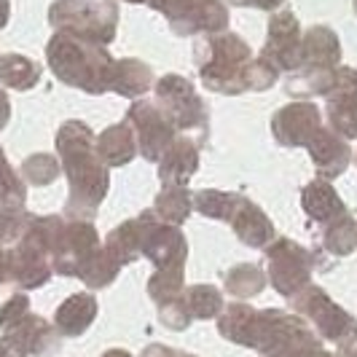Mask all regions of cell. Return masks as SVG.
Wrapping results in <instances>:
<instances>
[{"instance_id": "1", "label": "cell", "mask_w": 357, "mask_h": 357, "mask_svg": "<svg viewBox=\"0 0 357 357\" xmlns=\"http://www.w3.org/2000/svg\"><path fill=\"white\" fill-rule=\"evenodd\" d=\"M56 156L70 183L65 218L91 220L110 188V172L97 153V135L91 126L78 119L65 121L56 132Z\"/></svg>"}, {"instance_id": "2", "label": "cell", "mask_w": 357, "mask_h": 357, "mask_svg": "<svg viewBox=\"0 0 357 357\" xmlns=\"http://www.w3.org/2000/svg\"><path fill=\"white\" fill-rule=\"evenodd\" d=\"M46 59L52 73L73 89H81L86 94H105L110 91V70L113 56L105 46L86 43L81 38L54 33L46 46Z\"/></svg>"}, {"instance_id": "3", "label": "cell", "mask_w": 357, "mask_h": 357, "mask_svg": "<svg viewBox=\"0 0 357 357\" xmlns=\"http://www.w3.org/2000/svg\"><path fill=\"white\" fill-rule=\"evenodd\" d=\"M199 78L202 84L215 94L236 97L248 91L245 73L252 62V52L245 38L236 33H218V36H202L194 46Z\"/></svg>"}, {"instance_id": "4", "label": "cell", "mask_w": 357, "mask_h": 357, "mask_svg": "<svg viewBox=\"0 0 357 357\" xmlns=\"http://www.w3.org/2000/svg\"><path fill=\"white\" fill-rule=\"evenodd\" d=\"M248 349L261 352V357H312L322 349V339L301 314L285 309H255Z\"/></svg>"}, {"instance_id": "5", "label": "cell", "mask_w": 357, "mask_h": 357, "mask_svg": "<svg viewBox=\"0 0 357 357\" xmlns=\"http://www.w3.org/2000/svg\"><path fill=\"white\" fill-rule=\"evenodd\" d=\"M54 33L107 46L116 38L119 6L116 0H56L49 8Z\"/></svg>"}, {"instance_id": "6", "label": "cell", "mask_w": 357, "mask_h": 357, "mask_svg": "<svg viewBox=\"0 0 357 357\" xmlns=\"http://www.w3.org/2000/svg\"><path fill=\"white\" fill-rule=\"evenodd\" d=\"M156 89V105L169 119V124L178 132H197L199 143L207 140L210 132V107L199 97L197 86L178 73H169L153 84Z\"/></svg>"}, {"instance_id": "7", "label": "cell", "mask_w": 357, "mask_h": 357, "mask_svg": "<svg viewBox=\"0 0 357 357\" xmlns=\"http://www.w3.org/2000/svg\"><path fill=\"white\" fill-rule=\"evenodd\" d=\"M287 301H290L296 314H301L312 325V331L322 341H331L341 349L344 344H349L357 336V320L344 306L336 304L320 285L309 282L304 290H298Z\"/></svg>"}, {"instance_id": "8", "label": "cell", "mask_w": 357, "mask_h": 357, "mask_svg": "<svg viewBox=\"0 0 357 357\" xmlns=\"http://www.w3.org/2000/svg\"><path fill=\"white\" fill-rule=\"evenodd\" d=\"M148 6L164 14L175 36H218L229 30V8L223 0H148Z\"/></svg>"}, {"instance_id": "9", "label": "cell", "mask_w": 357, "mask_h": 357, "mask_svg": "<svg viewBox=\"0 0 357 357\" xmlns=\"http://www.w3.org/2000/svg\"><path fill=\"white\" fill-rule=\"evenodd\" d=\"M317 255L320 252L306 250L304 245H298V242H293L287 236H277L266 248V280L280 296L290 298V296H296L298 290H304L312 282L314 268L320 266Z\"/></svg>"}, {"instance_id": "10", "label": "cell", "mask_w": 357, "mask_h": 357, "mask_svg": "<svg viewBox=\"0 0 357 357\" xmlns=\"http://www.w3.org/2000/svg\"><path fill=\"white\" fill-rule=\"evenodd\" d=\"M126 124L135 132L137 153H143V159L153 161V164H159V159L167 153V148L178 137V129L161 113L156 100H145V97L135 100L126 110Z\"/></svg>"}, {"instance_id": "11", "label": "cell", "mask_w": 357, "mask_h": 357, "mask_svg": "<svg viewBox=\"0 0 357 357\" xmlns=\"http://www.w3.org/2000/svg\"><path fill=\"white\" fill-rule=\"evenodd\" d=\"M102 250L100 234L91 226V220H70L65 218L62 234L54 245L52 266L59 277H81V271L89 266V261Z\"/></svg>"}, {"instance_id": "12", "label": "cell", "mask_w": 357, "mask_h": 357, "mask_svg": "<svg viewBox=\"0 0 357 357\" xmlns=\"http://www.w3.org/2000/svg\"><path fill=\"white\" fill-rule=\"evenodd\" d=\"M301 22L293 11H277L268 19L266 43L261 56L271 62L277 70L296 73L301 65Z\"/></svg>"}, {"instance_id": "13", "label": "cell", "mask_w": 357, "mask_h": 357, "mask_svg": "<svg viewBox=\"0 0 357 357\" xmlns=\"http://www.w3.org/2000/svg\"><path fill=\"white\" fill-rule=\"evenodd\" d=\"M325 110L331 129L347 143L357 140V70L339 65L333 73V86L325 94Z\"/></svg>"}, {"instance_id": "14", "label": "cell", "mask_w": 357, "mask_h": 357, "mask_svg": "<svg viewBox=\"0 0 357 357\" xmlns=\"http://www.w3.org/2000/svg\"><path fill=\"white\" fill-rule=\"evenodd\" d=\"M322 129V113L314 102H290L271 116V135L282 148H301Z\"/></svg>"}, {"instance_id": "15", "label": "cell", "mask_w": 357, "mask_h": 357, "mask_svg": "<svg viewBox=\"0 0 357 357\" xmlns=\"http://www.w3.org/2000/svg\"><path fill=\"white\" fill-rule=\"evenodd\" d=\"M143 255L156 266V271H185V258H188L185 234L178 226L161 223L153 213L143 242Z\"/></svg>"}, {"instance_id": "16", "label": "cell", "mask_w": 357, "mask_h": 357, "mask_svg": "<svg viewBox=\"0 0 357 357\" xmlns=\"http://www.w3.org/2000/svg\"><path fill=\"white\" fill-rule=\"evenodd\" d=\"M3 344L17 357H49L59 349V333L40 314H27L14 328L3 331Z\"/></svg>"}, {"instance_id": "17", "label": "cell", "mask_w": 357, "mask_h": 357, "mask_svg": "<svg viewBox=\"0 0 357 357\" xmlns=\"http://www.w3.org/2000/svg\"><path fill=\"white\" fill-rule=\"evenodd\" d=\"M226 223L239 236V242L252 248V250H266L268 245L277 239L274 223L268 220V215L255 202H250V199L242 197V194L236 199V204H234V210Z\"/></svg>"}, {"instance_id": "18", "label": "cell", "mask_w": 357, "mask_h": 357, "mask_svg": "<svg viewBox=\"0 0 357 357\" xmlns=\"http://www.w3.org/2000/svg\"><path fill=\"white\" fill-rule=\"evenodd\" d=\"M306 148H309V156H312L314 172L320 175V180H333L344 175L349 161H352L349 143L344 137H339L333 129H328V126H322Z\"/></svg>"}, {"instance_id": "19", "label": "cell", "mask_w": 357, "mask_h": 357, "mask_svg": "<svg viewBox=\"0 0 357 357\" xmlns=\"http://www.w3.org/2000/svg\"><path fill=\"white\" fill-rule=\"evenodd\" d=\"M151 220H153V210H143L137 218L124 220L121 226H116V229L105 236V245H102V248H105L107 255H110L121 268L143 255V242H145V234H148Z\"/></svg>"}, {"instance_id": "20", "label": "cell", "mask_w": 357, "mask_h": 357, "mask_svg": "<svg viewBox=\"0 0 357 357\" xmlns=\"http://www.w3.org/2000/svg\"><path fill=\"white\" fill-rule=\"evenodd\" d=\"M341 62V43L339 36L325 27H309L301 38V65L298 70H333Z\"/></svg>"}, {"instance_id": "21", "label": "cell", "mask_w": 357, "mask_h": 357, "mask_svg": "<svg viewBox=\"0 0 357 357\" xmlns=\"http://www.w3.org/2000/svg\"><path fill=\"white\" fill-rule=\"evenodd\" d=\"M199 169V143L178 135L175 143L159 159V180L164 185H188Z\"/></svg>"}, {"instance_id": "22", "label": "cell", "mask_w": 357, "mask_h": 357, "mask_svg": "<svg viewBox=\"0 0 357 357\" xmlns=\"http://www.w3.org/2000/svg\"><path fill=\"white\" fill-rule=\"evenodd\" d=\"M100 304L91 293H73L54 312V328L59 336L78 339L91 328V322L97 320Z\"/></svg>"}, {"instance_id": "23", "label": "cell", "mask_w": 357, "mask_h": 357, "mask_svg": "<svg viewBox=\"0 0 357 357\" xmlns=\"http://www.w3.org/2000/svg\"><path fill=\"white\" fill-rule=\"evenodd\" d=\"M301 207L309 215V220H314L320 226L331 223L341 213H347V204L341 202L339 191L331 185V180H312V183H306L304 191H301Z\"/></svg>"}, {"instance_id": "24", "label": "cell", "mask_w": 357, "mask_h": 357, "mask_svg": "<svg viewBox=\"0 0 357 357\" xmlns=\"http://www.w3.org/2000/svg\"><path fill=\"white\" fill-rule=\"evenodd\" d=\"M153 84H156L153 70L140 59H116L113 62L110 91L129 97V100H140V97H145V91L153 89Z\"/></svg>"}, {"instance_id": "25", "label": "cell", "mask_w": 357, "mask_h": 357, "mask_svg": "<svg viewBox=\"0 0 357 357\" xmlns=\"http://www.w3.org/2000/svg\"><path fill=\"white\" fill-rule=\"evenodd\" d=\"M97 153L105 161V167H126L137 156V140H135L132 126L121 121V124H110L107 129H102L97 137Z\"/></svg>"}, {"instance_id": "26", "label": "cell", "mask_w": 357, "mask_h": 357, "mask_svg": "<svg viewBox=\"0 0 357 357\" xmlns=\"http://www.w3.org/2000/svg\"><path fill=\"white\" fill-rule=\"evenodd\" d=\"M191 210H194V194L188 191V185H164V191L153 199L156 218L161 223H169L178 229L188 220Z\"/></svg>"}, {"instance_id": "27", "label": "cell", "mask_w": 357, "mask_h": 357, "mask_svg": "<svg viewBox=\"0 0 357 357\" xmlns=\"http://www.w3.org/2000/svg\"><path fill=\"white\" fill-rule=\"evenodd\" d=\"M320 248L328 250L331 255H352L357 250V220L349 213H341L333 218L331 223L322 226L320 234Z\"/></svg>"}, {"instance_id": "28", "label": "cell", "mask_w": 357, "mask_h": 357, "mask_svg": "<svg viewBox=\"0 0 357 357\" xmlns=\"http://www.w3.org/2000/svg\"><path fill=\"white\" fill-rule=\"evenodd\" d=\"M40 81V65L24 54H6L0 56V84L8 89L27 91Z\"/></svg>"}, {"instance_id": "29", "label": "cell", "mask_w": 357, "mask_h": 357, "mask_svg": "<svg viewBox=\"0 0 357 357\" xmlns=\"http://www.w3.org/2000/svg\"><path fill=\"white\" fill-rule=\"evenodd\" d=\"M183 304L191 320H215L223 312V293L215 285H191L183 290Z\"/></svg>"}, {"instance_id": "30", "label": "cell", "mask_w": 357, "mask_h": 357, "mask_svg": "<svg viewBox=\"0 0 357 357\" xmlns=\"http://www.w3.org/2000/svg\"><path fill=\"white\" fill-rule=\"evenodd\" d=\"M266 274L255 264H239L226 271L223 277V285H226V293L231 298H255L264 287H266Z\"/></svg>"}, {"instance_id": "31", "label": "cell", "mask_w": 357, "mask_h": 357, "mask_svg": "<svg viewBox=\"0 0 357 357\" xmlns=\"http://www.w3.org/2000/svg\"><path fill=\"white\" fill-rule=\"evenodd\" d=\"M239 194H231V191H218V188H204V191H197L194 194V210L202 213L210 220H229L234 204H236Z\"/></svg>"}, {"instance_id": "32", "label": "cell", "mask_w": 357, "mask_h": 357, "mask_svg": "<svg viewBox=\"0 0 357 357\" xmlns=\"http://www.w3.org/2000/svg\"><path fill=\"white\" fill-rule=\"evenodd\" d=\"M24 202H27L24 180L14 172V167L8 164L3 148H0V207H6V210H24Z\"/></svg>"}, {"instance_id": "33", "label": "cell", "mask_w": 357, "mask_h": 357, "mask_svg": "<svg viewBox=\"0 0 357 357\" xmlns=\"http://www.w3.org/2000/svg\"><path fill=\"white\" fill-rule=\"evenodd\" d=\"M119 271H121V266H119V264L105 252V248H102V250L89 261V266L81 271L78 280L89 287V290H102V287L113 285V280L119 277Z\"/></svg>"}, {"instance_id": "34", "label": "cell", "mask_w": 357, "mask_h": 357, "mask_svg": "<svg viewBox=\"0 0 357 357\" xmlns=\"http://www.w3.org/2000/svg\"><path fill=\"white\" fill-rule=\"evenodd\" d=\"M183 290H185L183 271H153V277L148 280V296L153 298L156 306L178 301Z\"/></svg>"}, {"instance_id": "35", "label": "cell", "mask_w": 357, "mask_h": 357, "mask_svg": "<svg viewBox=\"0 0 357 357\" xmlns=\"http://www.w3.org/2000/svg\"><path fill=\"white\" fill-rule=\"evenodd\" d=\"M59 172H62V167L52 153H36L22 164V180L30 185H52L54 180L59 178Z\"/></svg>"}, {"instance_id": "36", "label": "cell", "mask_w": 357, "mask_h": 357, "mask_svg": "<svg viewBox=\"0 0 357 357\" xmlns=\"http://www.w3.org/2000/svg\"><path fill=\"white\" fill-rule=\"evenodd\" d=\"M30 314V298L19 290H11L6 296H0V331L14 328L19 320H24Z\"/></svg>"}, {"instance_id": "37", "label": "cell", "mask_w": 357, "mask_h": 357, "mask_svg": "<svg viewBox=\"0 0 357 357\" xmlns=\"http://www.w3.org/2000/svg\"><path fill=\"white\" fill-rule=\"evenodd\" d=\"M277 81H280V70H277L271 62H266L264 56L252 59L250 65H248L245 84H248V89L250 91H266V89H271Z\"/></svg>"}, {"instance_id": "38", "label": "cell", "mask_w": 357, "mask_h": 357, "mask_svg": "<svg viewBox=\"0 0 357 357\" xmlns=\"http://www.w3.org/2000/svg\"><path fill=\"white\" fill-rule=\"evenodd\" d=\"M30 223V215L24 210H6L0 207V248L11 245V242H19V236L24 234Z\"/></svg>"}, {"instance_id": "39", "label": "cell", "mask_w": 357, "mask_h": 357, "mask_svg": "<svg viewBox=\"0 0 357 357\" xmlns=\"http://www.w3.org/2000/svg\"><path fill=\"white\" fill-rule=\"evenodd\" d=\"M159 322L164 328H169V331H185L188 325H191V314L185 312V304H183V296H180L178 301H172V304H164L159 306Z\"/></svg>"}, {"instance_id": "40", "label": "cell", "mask_w": 357, "mask_h": 357, "mask_svg": "<svg viewBox=\"0 0 357 357\" xmlns=\"http://www.w3.org/2000/svg\"><path fill=\"white\" fill-rule=\"evenodd\" d=\"M11 282V250L0 248V285Z\"/></svg>"}, {"instance_id": "41", "label": "cell", "mask_w": 357, "mask_h": 357, "mask_svg": "<svg viewBox=\"0 0 357 357\" xmlns=\"http://www.w3.org/2000/svg\"><path fill=\"white\" fill-rule=\"evenodd\" d=\"M8 119H11V102H8V94L0 89V129H6Z\"/></svg>"}, {"instance_id": "42", "label": "cell", "mask_w": 357, "mask_h": 357, "mask_svg": "<svg viewBox=\"0 0 357 357\" xmlns=\"http://www.w3.org/2000/svg\"><path fill=\"white\" fill-rule=\"evenodd\" d=\"M282 3H285V0H250V6L258 8V11H277Z\"/></svg>"}, {"instance_id": "43", "label": "cell", "mask_w": 357, "mask_h": 357, "mask_svg": "<svg viewBox=\"0 0 357 357\" xmlns=\"http://www.w3.org/2000/svg\"><path fill=\"white\" fill-rule=\"evenodd\" d=\"M8 14H11V3L8 0H0V30L8 24Z\"/></svg>"}, {"instance_id": "44", "label": "cell", "mask_w": 357, "mask_h": 357, "mask_svg": "<svg viewBox=\"0 0 357 357\" xmlns=\"http://www.w3.org/2000/svg\"><path fill=\"white\" fill-rule=\"evenodd\" d=\"M341 357H357V336L349 344L341 347Z\"/></svg>"}, {"instance_id": "45", "label": "cell", "mask_w": 357, "mask_h": 357, "mask_svg": "<svg viewBox=\"0 0 357 357\" xmlns=\"http://www.w3.org/2000/svg\"><path fill=\"white\" fill-rule=\"evenodd\" d=\"M100 357H132L126 349H107V352H102Z\"/></svg>"}, {"instance_id": "46", "label": "cell", "mask_w": 357, "mask_h": 357, "mask_svg": "<svg viewBox=\"0 0 357 357\" xmlns=\"http://www.w3.org/2000/svg\"><path fill=\"white\" fill-rule=\"evenodd\" d=\"M0 357H17V355H14V352H11V349H8V347L0 341Z\"/></svg>"}, {"instance_id": "47", "label": "cell", "mask_w": 357, "mask_h": 357, "mask_svg": "<svg viewBox=\"0 0 357 357\" xmlns=\"http://www.w3.org/2000/svg\"><path fill=\"white\" fill-rule=\"evenodd\" d=\"M312 357H341V355H336V352H331V349H320V352H314Z\"/></svg>"}, {"instance_id": "48", "label": "cell", "mask_w": 357, "mask_h": 357, "mask_svg": "<svg viewBox=\"0 0 357 357\" xmlns=\"http://www.w3.org/2000/svg\"><path fill=\"white\" fill-rule=\"evenodd\" d=\"M231 6H250V0H229Z\"/></svg>"}, {"instance_id": "49", "label": "cell", "mask_w": 357, "mask_h": 357, "mask_svg": "<svg viewBox=\"0 0 357 357\" xmlns=\"http://www.w3.org/2000/svg\"><path fill=\"white\" fill-rule=\"evenodd\" d=\"M126 3H148V0H126Z\"/></svg>"}, {"instance_id": "50", "label": "cell", "mask_w": 357, "mask_h": 357, "mask_svg": "<svg viewBox=\"0 0 357 357\" xmlns=\"http://www.w3.org/2000/svg\"><path fill=\"white\" fill-rule=\"evenodd\" d=\"M355 14H357V0H355Z\"/></svg>"}]
</instances>
